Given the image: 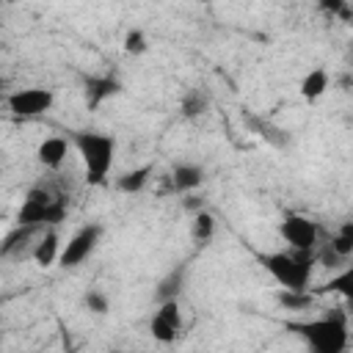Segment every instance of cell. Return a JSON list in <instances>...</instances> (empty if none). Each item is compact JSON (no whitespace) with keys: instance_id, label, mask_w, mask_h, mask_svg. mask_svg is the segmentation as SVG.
<instances>
[{"instance_id":"20","label":"cell","mask_w":353,"mask_h":353,"mask_svg":"<svg viewBox=\"0 0 353 353\" xmlns=\"http://www.w3.org/2000/svg\"><path fill=\"white\" fill-rule=\"evenodd\" d=\"M212 232H215V218H212L207 210L196 212L193 221H190V234H193L199 243H207V240L212 237Z\"/></svg>"},{"instance_id":"2","label":"cell","mask_w":353,"mask_h":353,"mask_svg":"<svg viewBox=\"0 0 353 353\" xmlns=\"http://www.w3.org/2000/svg\"><path fill=\"white\" fill-rule=\"evenodd\" d=\"M72 143L77 146V152L83 157L88 185H102L113 165L116 138L105 135V132H94V130H77V132H72Z\"/></svg>"},{"instance_id":"14","label":"cell","mask_w":353,"mask_h":353,"mask_svg":"<svg viewBox=\"0 0 353 353\" xmlns=\"http://www.w3.org/2000/svg\"><path fill=\"white\" fill-rule=\"evenodd\" d=\"M182 284H185V265H179V268H174L160 284H157V290H154V298H157V303H165V301H176V295L182 292Z\"/></svg>"},{"instance_id":"6","label":"cell","mask_w":353,"mask_h":353,"mask_svg":"<svg viewBox=\"0 0 353 353\" xmlns=\"http://www.w3.org/2000/svg\"><path fill=\"white\" fill-rule=\"evenodd\" d=\"M99 237H102V226H99V223H88V226H83L80 232H74L72 240H69V243L63 245V251L58 254L61 268H77L83 259H88L91 251L97 248Z\"/></svg>"},{"instance_id":"19","label":"cell","mask_w":353,"mask_h":353,"mask_svg":"<svg viewBox=\"0 0 353 353\" xmlns=\"http://www.w3.org/2000/svg\"><path fill=\"white\" fill-rule=\"evenodd\" d=\"M276 301L284 306V309H292V312H301V309H309L314 303V295L301 290V292H292V290H279L276 292Z\"/></svg>"},{"instance_id":"27","label":"cell","mask_w":353,"mask_h":353,"mask_svg":"<svg viewBox=\"0 0 353 353\" xmlns=\"http://www.w3.org/2000/svg\"><path fill=\"white\" fill-rule=\"evenodd\" d=\"M0 303H3V298H0Z\"/></svg>"},{"instance_id":"8","label":"cell","mask_w":353,"mask_h":353,"mask_svg":"<svg viewBox=\"0 0 353 353\" xmlns=\"http://www.w3.org/2000/svg\"><path fill=\"white\" fill-rule=\"evenodd\" d=\"M182 331V312H179V303L176 301H165L157 306L152 323H149V334L163 342V345H171Z\"/></svg>"},{"instance_id":"7","label":"cell","mask_w":353,"mask_h":353,"mask_svg":"<svg viewBox=\"0 0 353 353\" xmlns=\"http://www.w3.org/2000/svg\"><path fill=\"white\" fill-rule=\"evenodd\" d=\"M52 91L50 88H19L14 94H8V110L19 119H30V116H41L52 108Z\"/></svg>"},{"instance_id":"5","label":"cell","mask_w":353,"mask_h":353,"mask_svg":"<svg viewBox=\"0 0 353 353\" xmlns=\"http://www.w3.org/2000/svg\"><path fill=\"white\" fill-rule=\"evenodd\" d=\"M279 232L281 237L290 243L292 251H314L317 248V240H320V226L306 218V215H284V221L279 223Z\"/></svg>"},{"instance_id":"17","label":"cell","mask_w":353,"mask_h":353,"mask_svg":"<svg viewBox=\"0 0 353 353\" xmlns=\"http://www.w3.org/2000/svg\"><path fill=\"white\" fill-rule=\"evenodd\" d=\"M207 105H210L207 94H204V91H199V88H190V91L182 97L179 110H182V116H185V119H196V116H201V113L207 110Z\"/></svg>"},{"instance_id":"22","label":"cell","mask_w":353,"mask_h":353,"mask_svg":"<svg viewBox=\"0 0 353 353\" xmlns=\"http://www.w3.org/2000/svg\"><path fill=\"white\" fill-rule=\"evenodd\" d=\"M146 36H143V30H130L127 36H124V52L127 55H143L146 52Z\"/></svg>"},{"instance_id":"26","label":"cell","mask_w":353,"mask_h":353,"mask_svg":"<svg viewBox=\"0 0 353 353\" xmlns=\"http://www.w3.org/2000/svg\"><path fill=\"white\" fill-rule=\"evenodd\" d=\"M113 353H119V350H113Z\"/></svg>"},{"instance_id":"21","label":"cell","mask_w":353,"mask_h":353,"mask_svg":"<svg viewBox=\"0 0 353 353\" xmlns=\"http://www.w3.org/2000/svg\"><path fill=\"white\" fill-rule=\"evenodd\" d=\"M83 306H85L88 312H94V314L110 312V301H108V295L99 292V290H88V292L83 295Z\"/></svg>"},{"instance_id":"1","label":"cell","mask_w":353,"mask_h":353,"mask_svg":"<svg viewBox=\"0 0 353 353\" xmlns=\"http://www.w3.org/2000/svg\"><path fill=\"white\" fill-rule=\"evenodd\" d=\"M290 331L301 334L312 353H345L347 350V314L336 306L309 323H290Z\"/></svg>"},{"instance_id":"10","label":"cell","mask_w":353,"mask_h":353,"mask_svg":"<svg viewBox=\"0 0 353 353\" xmlns=\"http://www.w3.org/2000/svg\"><path fill=\"white\" fill-rule=\"evenodd\" d=\"M66 149H69L66 141L58 138V135H52V138H44V141L39 143L36 157H39V163H41L44 168H61L63 160H66Z\"/></svg>"},{"instance_id":"4","label":"cell","mask_w":353,"mask_h":353,"mask_svg":"<svg viewBox=\"0 0 353 353\" xmlns=\"http://www.w3.org/2000/svg\"><path fill=\"white\" fill-rule=\"evenodd\" d=\"M63 218H66V199L50 193L47 188H33L17 212V226L44 229V226H58Z\"/></svg>"},{"instance_id":"13","label":"cell","mask_w":353,"mask_h":353,"mask_svg":"<svg viewBox=\"0 0 353 353\" xmlns=\"http://www.w3.org/2000/svg\"><path fill=\"white\" fill-rule=\"evenodd\" d=\"M171 182H174V188L176 190H196L201 182H204V171H201V165H193V163H179L176 168H174V174H171Z\"/></svg>"},{"instance_id":"18","label":"cell","mask_w":353,"mask_h":353,"mask_svg":"<svg viewBox=\"0 0 353 353\" xmlns=\"http://www.w3.org/2000/svg\"><path fill=\"white\" fill-rule=\"evenodd\" d=\"M328 245H331V251H334L336 256L347 259V256L353 254V221H345L342 229L328 240Z\"/></svg>"},{"instance_id":"15","label":"cell","mask_w":353,"mask_h":353,"mask_svg":"<svg viewBox=\"0 0 353 353\" xmlns=\"http://www.w3.org/2000/svg\"><path fill=\"white\" fill-rule=\"evenodd\" d=\"M149 176H152V165H138V168H132V171H124V174L119 176L116 188H119L121 193H141V190L146 188Z\"/></svg>"},{"instance_id":"23","label":"cell","mask_w":353,"mask_h":353,"mask_svg":"<svg viewBox=\"0 0 353 353\" xmlns=\"http://www.w3.org/2000/svg\"><path fill=\"white\" fill-rule=\"evenodd\" d=\"M350 281H353V270H342L336 279H331L328 284H325V290H331V292H350Z\"/></svg>"},{"instance_id":"24","label":"cell","mask_w":353,"mask_h":353,"mask_svg":"<svg viewBox=\"0 0 353 353\" xmlns=\"http://www.w3.org/2000/svg\"><path fill=\"white\" fill-rule=\"evenodd\" d=\"M182 207H185V210H190V212L196 215V212H201V207H204V201H201V196H188V199L182 201Z\"/></svg>"},{"instance_id":"3","label":"cell","mask_w":353,"mask_h":353,"mask_svg":"<svg viewBox=\"0 0 353 353\" xmlns=\"http://www.w3.org/2000/svg\"><path fill=\"white\" fill-rule=\"evenodd\" d=\"M265 270L281 284V290H292L301 292L306 290L309 279H312V268H314V251H276V254H265L262 256Z\"/></svg>"},{"instance_id":"11","label":"cell","mask_w":353,"mask_h":353,"mask_svg":"<svg viewBox=\"0 0 353 353\" xmlns=\"http://www.w3.org/2000/svg\"><path fill=\"white\" fill-rule=\"evenodd\" d=\"M36 232H39L36 226H17L14 232H8L0 243V256H22Z\"/></svg>"},{"instance_id":"12","label":"cell","mask_w":353,"mask_h":353,"mask_svg":"<svg viewBox=\"0 0 353 353\" xmlns=\"http://www.w3.org/2000/svg\"><path fill=\"white\" fill-rule=\"evenodd\" d=\"M33 262L39 265V268H50L52 262H58V232L55 229H47L44 234H41V240L33 245Z\"/></svg>"},{"instance_id":"9","label":"cell","mask_w":353,"mask_h":353,"mask_svg":"<svg viewBox=\"0 0 353 353\" xmlns=\"http://www.w3.org/2000/svg\"><path fill=\"white\" fill-rule=\"evenodd\" d=\"M83 91H85V105H88L91 110H97L105 99H110V97H116V94L121 91V83H119L116 77H110V74H102V77H85Z\"/></svg>"},{"instance_id":"25","label":"cell","mask_w":353,"mask_h":353,"mask_svg":"<svg viewBox=\"0 0 353 353\" xmlns=\"http://www.w3.org/2000/svg\"><path fill=\"white\" fill-rule=\"evenodd\" d=\"M3 88H6V80H3V77H0V94H3Z\"/></svg>"},{"instance_id":"16","label":"cell","mask_w":353,"mask_h":353,"mask_svg":"<svg viewBox=\"0 0 353 353\" xmlns=\"http://www.w3.org/2000/svg\"><path fill=\"white\" fill-rule=\"evenodd\" d=\"M325 88H328V72L325 69H312L303 80H301V97L303 99H320L323 94H325Z\"/></svg>"}]
</instances>
